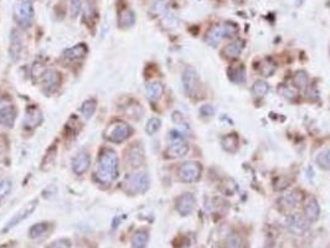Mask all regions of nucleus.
Segmentation results:
<instances>
[{
	"label": "nucleus",
	"mask_w": 330,
	"mask_h": 248,
	"mask_svg": "<svg viewBox=\"0 0 330 248\" xmlns=\"http://www.w3.org/2000/svg\"><path fill=\"white\" fill-rule=\"evenodd\" d=\"M119 174V159L116 151L111 148H103L97 160L96 179L103 185L113 183Z\"/></svg>",
	"instance_id": "1"
},
{
	"label": "nucleus",
	"mask_w": 330,
	"mask_h": 248,
	"mask_svg": "<svg viewBox=\"0 0 330 248\" xmlns=\"http://www.w3.org/2000/svg\"><path fill=\"white\" fill-rule=\"evenodd\" d=\"M150 186V179L146 173H134L126 176L122 183V188L127 194L137 195V194H144Z\"/></svg>",
	"instance_id": "2"
},
{
	"label": "nucleus",
	"mask_w": 330,
	"mask_h": 248,
	"mask_svg": "<svg viewBox=\"0 0 330 248\" xmlns=\"http://www.w3.org/2000/svg\"><path fill=\"white\" fill-rule=\"evenodd\" d=\"M237 31H238V28L236 26V24L227 21V23L216 25L210 29L206 34L205 41L210 46H217L225 38H234L237 34Z\"/></svg>",
	"instance_id": "3"
},
{
	"label": "nucleus",
	"mask_w": 330,
	"mask_h": 248,
	"mask_svg": "<svg viewBox=\"0 0 330 248\" xmlns=\"http://www.w3.org/2000/svg\"><path fill=\"white\" fill-rule=\"evenodd\" d=\"M14 19L23 28L31 25L34 19V6L31 0H18L14 6Z\"/></svg>",
	"instance_id": "4"
},
{
	"label": "nucleus",
	"mask_w": 330,
	"mask_h": 248,
	"mask_svg": "<svg viewBox=\"0 0 330 248\" xmlns=\"http://www.w3.org/2000/svg\"><path fill=\"white\" fill-rule=\"evenodd\" d=\"M170 144L167 148V156L173 159L183 158L189 151V144L184 141L180 132H170Z\"/></svg>",
	"instance_id": "5"
},
{
	"label": "nucleus",
	"mask_w": 330,
	"mask_h": 248,
	"mask_svg": "<svg viewBox=\"0 0 330 248\" xmlns=\"http://www.w3.org/2000/svg\"><path fill=\"white\" fill-rule=\"evenodd\" d=\"M132 133H133V129L129 124L124 122H116L107 128L104 137L107 141L112 142V143H122L126 139H128Z\"/></svg>",
	"instance_id": "6"
},
{
	"label": "nucleus",
	"mask_w": 330,
	"mask_h": 248,
	"mask_svg": "<svg viewBox=\"0 0 330 248\" xmlns=\"http://www.w3.org/2000/svg\"><path fill=\"white\" fill-rule=\"evenodd\" d=\"M202 174V166L197 161H188L184 163L178 170V175L183 183L192 184L200 180Z\"/></svg>",
	"instance_id": "7"
},
{
	"label": "nucleus",
	"mask_w": 330,
	"mask_h": 248,
	"mask_svg": "<svg viewBox=\"0 0 330 248\" xmlns=\"http://www.w3.org/2000/svg\"><path fill=\"white\" fill-rule=\"evenodd\" d=\"M310 222L302 213H290L285 221V227L288 232L294 236H302L309 230Z\"/></svg>",
	"instance_id": "8"
},
{
	"label": "nucleus",
	"mask_w": 330,
	"mask_h": 248,
	"mask_svg": "<svg viewBox=\"0 0 330 248\" xmlns=\"http://www.w3.org/2000/svg\"><path fill=\"white\" fill-rule=\"evenodd\" d=\"M300 201H302V195L298 190H290L289 193L283 194L280 198H278V208L282 211L283 213H288L290 215L293 210L299 206Z\"/></svg>",
	"instance_id": "9"
},
{
	"label": "nucleus",
	"mask_w": 330,
	"mask_h": 248,
	"mask_svg": "<svg viewBox=\"0 0 330 248\" xmlns=\"http://www.w3.org/2000/svg\"><path fill=\"white\" fill-rule=\"evenodd\" d=\"M183 87H184L185 93L190 97L199 93L200 78L194 68L188 67L183 72Z\"/></svg>",
	"instance_id": "10"
},
{
	"label": "nucleus",
	"mask_w": 330,
	"mask_h": 248,
	"mask_svg": "<svg viewBox=\"0 0 330 248\" xmlns=\"http://www.w3.org/2000/svg\"><path fill=\"white\" fill-rule=\"evenodd\" d=\"M36 206H38V200H33L30 201L29 203H26L25 206H24L23 208H21L20 211H18V212L15 213V215L11 217V220L9 221L8 223L5 225V227L3 228V233H6L8 231L13 230L14 227H16V226L19 225V223H21L23 221H25L26 218L29 217V216H31V213L35 211Z\"/></svg>",
	"instance_id": "11"
},
{
	"label": "nucleus",
	"mask_w": 330,
	"mask_h": 248,
	"mask_svg": "<svg viewBox=\"0 0 330 248\" xmlns=\"http://www.w3.org/2000/svg\"><path fill=\"white\" fill-rule=\"evenodd\" d=\"M196 207V198L191 193H185L177 198V210L182 216H189Z\"/></svg>",
	"instance_id": "12"
},
{
	"label": "nucleus",
	"mask_w": 330,
	"mask_h": 248,
	"mask_svg": "<svg viewBox=\"0 0 330 248\" xmlns=\"http://www.w3.org/2000/svg\"><path fill=\"white\" fill-rule=\"evenodd\" d=\"M90 164H91L90 154L85 150L80 151V153L76 154L72 159L73 173L77 174V175H82V174H85L87 170H89Z\"/></svg>",
	"instance_id": "13"
},
{
	"label": "nucleus",
	"mask_w": 330,
	"mask_h": 248,
	"mask_svg": "<svg viewBox=\"0 0 330 248\" xmlns=\"http://www.w3.org/2000/svg\"><path fill=\"white\" fill-rule=\"evenodd\" d=\"M127 165L136 169L144 164V151L139 146H133L127 150L126 154Z\"/></svg>",
	"instance_id": "14"
},
{
	"label": "nucleus",
	"mask_w": 330,
	"mask_h": 248,
	"mask_svg": "<svg viewBox=\"0 0 330 248\" xmlns=\"http://www.w3.org/2000/svg\"><path fill=\"white\" fill-rule=\"evenodd\" d=\"M89 52V49L85 44H77V45L72 46V48L67 49V50L63 52V57L66 61H70V62H76V61H80L85 57Z\"/></svg>",
	"instance_id": "15"
},
{
	"label": "nucleus",
	"mask_w": 330,
	"mask_h": 248,
	"mask_svg": "<svg viewBox=\"0 0 330 248\" xmlns=\"http://www.w3.org/2000/svg\"><path fill=\"white\" fill-rule=\"evenodd\" d=\"M303 215L309 222H315L320 216V206L314 198H309L303 207Z\"/></svg>",
	"instance_id": "16"
},
{
	"label": "nucleus",
	"mask_w": 330,
	"mask_h": 248,
	"mask_svg": "<svg viewBox=\"0 0 330 248\" xmlns=\"http://www.w3.org/2000/svg\"><path fill=\"white\" fill-rule=\"evenodd\" d=\"M41 122H43V114H41L40 109L36 107L28 108L25 114V119H24V126H25V128H36L38 126H40Z\"/></svg>",
	"instance_id": "17"
},
{
	"label": "nucleus",
	"mask_w": 330,
	"mask_h": 248,
	"mask_svg": "<svg viewBox=\"0 0 330 248\" xmlns=\"http://www.w3.org/2000/svg\"><path fill=\"white\" fill-rule=\"evenodd\" d=\"M243 48L244 41L241 40V39H236V40L231 41V43L225 46L224 50H222V53L225 55V57L232 60V58H237L241 55L242 51H243Z\"/></svg>",
	"instance_id": "18"
},
{
	"label": "nucleus",
	"mask_w": 330,
	"mask_h": 248,
	"mask_svg": "<svg viewBox=\"0 0 330 248\" xmlns=\"http://www.w3.org/2000/svg\"><path fill=\"white\" fill-rule=\"evenodd\" d=\"M60 85V75L53 70H46L43 73V86L47 92H52Z\"/></svg>",
	"instance_id": "19"
},
{
	"label": "nucleus",
	"mask_w": 330,
	"mask_h": 248,
	"mask_svg": "<svg viewBox=\"0 0 330 248\" xmlns=\"http://www.w3.org/2000/svg\"><path fill=\"white\" fill-rule=\"evenodd\" d=\"M16 119V108L14 105H5L0 108V126L13 127Z\"/></svg>",
	"instance_id": "20"
},
{
	"label": "nucleus",
	"mask_w": 330,
	"mask_h": 248,
	"mask_svg": "<svg viewBox=\"0 0 330 248\" xmlns=\"http://www.w3.org/2000/svg\"><path fill=\"white\" fill-rule=\"evenodd\" d=\"M146 96L150 100H158L163 96L164 87L160 82L155 81V82H149L145 87Z\"/></svg>",
	"instance_id": "21"
},
{
	"label": "nucleus",
	"mask_w": 330,
	"mask_h": 248,
	"mask_svg": "<svg viewBox=\"0 0 330 248\" xmlns=\"http://www.w3.org/2000/svg\"><path fill=\"white\" fill-rule=\"evenodd\" d=\"M134 23H136V16L133 11L129 9H123L119 11L118 25L121 28H131L132 25H134Z\"/></svg>",
	"instance_id": "22"
},
{
	"label": "nucleus",
	"mask_w": 330,
	"mask_h": 248,
	"mask_svg": "<svg viewBox=\"0 0 330 248\" xmlns=\"http://www.w3.org/2000/svg\"><path fill=\"white\" fill-rule=\"evenodd\" d=\"M149 241V233L145 230H139L132 237V246L133 248H145Z\"/></svg>",
	"instance_id": "23"
},
{
	"label": "nucleus",
	"mask_w": 330,
	"mask_h": 248,
	"mask_svg": "<svg viewBox=\"0 0 330 248\" xmlns=\"http://www.w3.org/2000/svg\"><path fill=\"white\" fill-rule=\"evenodd\" d=\"M222 148L229 153H235L238 149V138L235 134H227L221 139Z\"/></svg>",
	"instance_id": "24"
},
{
	"label": "nucleus",
	"mask_w": 330,
	"mask_h": 248,
	"mask_svg": "<svg viewBox=\"0 0 330 248\" xmlns=\"http://www.w3.org/2000/svg\"><path fill=\"white\" fill-rule=\"evenodd\" d=\"M48 231V222H40L35 223L34 226H31L30 230H29V237L35 240V238L43 237L44 235H46Z\"/></svg>",
	"instance_id": "25"
},
{
	"label": "nucleus",
	"mask_w": 330,
	"mask_h": 248,
	"mask_svg": "<svg viewBox=\"0 0 330 248\" xmlns=\"http://www.w3.org/2000/svg\"><path fill=\"white\" fill-rule=\"evenodd\" d=\"M293 85L298 88V90H304L309 85V76L305 71H299L293 77Z\"/></svg>",
	"instance_id": "26"
},
{
	"label": "nucleus",
	"mask_w": 330,
	"mask_h": 248,
	"mask_svg": "<svg viewBox=\"0 0 330 248\" xmlns=\"http://www.w3.org/2000/svg\"><path fill=\"white\" fill-rule=\"evenodd\" d=\"M317 164L323 170H330V148L320 151L317 156Z\"/></svg>",
	"instance_id": "27"
},
{
	"label": "nucleus",
	"mask_w": 330,
	"mask_h": 248,
	"mask_svg": "<svg viewBox=\"0 0 330 248\" xmlns=\"http://www.w3.org/2000/svg\"><path fill=\"white\" fill-rule=\"evenodd\" d=\"M225 248H243L242 237L237 233H230L225 240Z\"/></svg>",
	"instance_id": "28"
},
{
	"label": "nucleus",
	"mask_w": 330,
	"mask_h": 248,
	"mask_svg": "<svg viewBox=\"0 0 330 248\" xmlns=\"http://www.w3.org/2000/svg\"><path fill=\"white\" fill-rule=\"evenodd\" d=\"M268 91H270V86H268V83L266 82V81L258 80L256 81L255 85L252 86V92L256 97H263V96L267 95Z\"/></svg>",
	"instance_id": "29"
},
{
	"label": "nucleus",
	"mask_w": 330,
	"mask_h": 248,
	"mask_svg": "<svg viewBox=\"0 0 330 248\" xmlns=\"http://www.w3.org/2000/svg\"><path fill=\"white\" fill-rule=\"evenodd\" d=\"M20 38H19L18 33H16L15 30L13 31V35H11V46H10V53H11V57L14 58V60H16V58L19 57V53H20Z\"/></svg>",
	"instance_id": "30"
},
{
	"label": "nucleus",
	"mask_w": 330,
	"mask_h": 248,
	"mask_svg": "<svg viewBox=\"0 0 330 248\" xmlns=\"http://www.w3.org/2000/svg\"><path fill=\"white\" fill-rule=\"evenodd\" d=\"M96 108H97L96 99H89L82 104V107H81V112H82V114H84L86 118H91L92 115L94 114V112H96Z\"/></svg>",
	"instance_id": "31"
},
{
	"label": "nucleus",
	"mask_w": 330,
	"mask_h": 248,
	"mask_svg": "<svg viewBox=\"0 0 330 248\" xmlns=\"http://www.w3.org/2000/svg\"><path fill=\"white\" fill-rule=\"evenodd\" d=\"M56 153H57V150H56V146L53 144V146L51 147V148L47 150L45 158H44L43 166H41V168H43V170H45L46 165L48 166V169H50V166L53 165V163H55V159H56Z\"/></svg>",
	"instance_id": "32"
},
{
	"label": "nucleus",
	"mask_w": 330,
	"mask_h": 248,
	"mask_svg": "<svg viewBox=\"0 0 330 248\" xmlns=\"http://www.w3.org/2000/svg\"><path fill=\"white\" fill-rule=\"evenodd\" d=\"M161 127V120L159 118H150L148 120L145 126V132L149 134V136H154L156 132L160 129Z\"/></svg>",
	"instance_id": "33"
},
{
	"label": "nucleus",
	"mask_w": 330,
	"mask_h": 248,
	"mask_svg": "<svg viewBox=\"0 0 330 248\" xmlns=\"http://www.w3.org/2000/svg\"><path fill=\"white\" fill-rule=\"evenodd\" d=\"M230 80L234 81V82L239 83L243 82L244 80V68L242 66H237L230 70Z\"/></svg>",
	"instance_id": "34"
},
{
	"label": "nucleus",
	"mask_w": 330,
	"mask_h": 248,
	"mask_svg": "<svg viewBox=\"0 0 330 248\" xmlns=\"http://www.w3.org/2000/svg\"><path fill=\"white\" fill-rule=\"evenodd\" d=\"M11 188H13V184H11L10 179H1L0 180V201L10 194Z\"/></svg>",
	"instance_id": "35"
},
{
	"label": "nucleus",
	"mask_w": 330,
	"mask_h": 248,
	"mask_svg": "<svg viewBox=\"0 0 330 248\" xmlns=\"http://www.w3.org/2000/svg\"><path fill=\"white\" fill-rule=\"evenodd\" d=\"M169 6V3H168V0H158L154 3V5L151 6V13L155 14V15H160V14L165 13Z\"/></svg>",
	"instance_id": "36"
},
{
	"label": "nucleus",
	"mask_w": 330,
	"mask_h": 248,
	"mask_svg": "<svg viewBox=\"0 0 330 248\" xmlns=\"http://www.w3.org/2000/svg\"><path fill=\"white\" fill-rule=\"evenodd\" d=\"M280 93L282 96H284V97L289 98V99L290 98L297 97V92H295L292 87H289V86H282V87H280Z\"/></svg>",
	"instance_id": "37"
},
{
	"label": "nucleus",
	"mask_w": 330,
	"mask_h": 248,
	"mask_svg": "<svg viewBox=\"0 0 330 248\" xmlns=\"http://www.w3.org/2000/svg\"><path fill=\"white\" fill-rule=\"evenodd\" d=\"M71 243L70 241L66 240V238H61V240H56L48 246V248H70Z\"/></svg>",
	"instance_id": "38"
},
{
	"label": "nucleus",
	"mask_w": 330,
	"mask_h": 248,
	"mask_svg": "<svg viewBox=\"0 0 330 248\" xmlns=\"http://www.w3.org/2000/svg\"><path fill=\"white\" fill-rule=\"evenodd\" d=\"M70 10H71V15H72V18H76V16H77L81 11V0H71Z\"/></svg>",
	"instance_id": "39"
},
{
	"label": "nucleus",
	"mask_w": 330,
	"mask_h": 248,
	"mask_svg": "<svg viewBox=\"0 0 330 248\" xmlns=\"http://www.w3.org/2000/svg\"><path fill=\"white\" fill-rule=\"evenodd\" d=\"M235 1H237V3H239V1H242V0H235Z\"/></svg>",
	"instance_id": "40"
}]
</instances>
